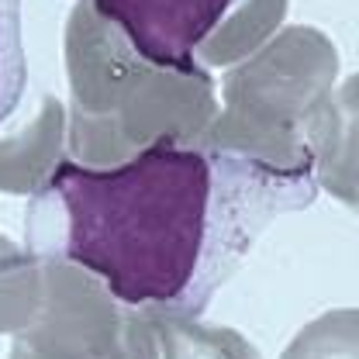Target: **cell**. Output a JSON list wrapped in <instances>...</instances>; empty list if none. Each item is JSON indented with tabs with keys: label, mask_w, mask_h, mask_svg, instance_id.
I'll list each match as a JSON object with an SVG mask.
<instances>
[{
	"label": "cell",
	"mask_w": 359,
	"mask_h": 359,
	"mask_svg": "<svg viewBox=\"0 0 359 359\" xmlns=\"http://www.w3.org/2000/svg\"><path fill=\"white\" fill-rule=\"evenodd\" d=\"M314 194L311 170L156 138L111 166L55 163L28 204L25 252L87 269L128 308L197 318L256 238Z\"/></svg>",
	"instance_id": "1"
},
{
	"label": "cell",
	"mask_w": 359,
	"mask_h": 359,
	"mask_svg": "<svg viewBox=\"0 0 359 359\" xmlns=\"http://www.w3.org/2000/svg\"><path fill=\"white\" fill-rule=\"evenodd\" d=\"M339 52L311 25L280 28L224 80L228 114L204 145L276 170H311L308 125L335 90Z\"/></svg>",
	"instance_id": "2"
},
{
	"label": "cell",
	"mask_w": 359,
	"mask_h": 359,
	"mask_svg": "<svg viewBox=\"0 0 359 359\" xmlns=\"http://www.w3.org/2000/svg\"><path fill=\"white\" fill-rule=\"evenodd\" d=\"M66 304L55 321L18 342L14 359H156L138 308L111 297L87 269H80V301Z\"/></svg>",
	"instance_id": "3"
},
{
	"label": "cell",
	"mask_w": 359,
	"mask_h": 359,
	"mask_svg": "<svg viewBox=\"0 0 359 359\" xmlns=\"http://www.w3.org/2000/svg\"><path fill=\"white\" fill-rule=\"evenodd\" d=\"M135 52L163 69H197V45L238 0H87Z\"/></svg>",
	"instance_id": "4"
},
{
	"label": "cell",
	"mask_w": 359,
	"mask_h": 359,
	"mask_svg": "<svg viewBox=\"0 0 359 359\" xmlns=\"http://www.w3.org/2000/svg\"><path fill=\"white\" fill-rule=\"evenodd\" d=\"M308 149L318 187L359 215V73L346 76L311 118Z\"/></svg>",
	"instance_id": "5"
},
{
	"label": "cell",
	"mask_w": 359,
	"mask_h": 359,
	"mask_svg": "<svg viewBox=\"0 0 359 359\" xmlns=\"http://www.w3.org/2000/svg\"><path fill=\"white\" fill-rule=\"evenodd\" d=\"M283 18L287 0H238L211 28V35L197 45V55L215 66L245 59L283 28Z\"/></svg>",
	"instance_id": "6"
},
{
	"label": "cell",
	"mask_w": 359,
	"mask_h": 359,
	"mask_svg": "<svg viewBox=\"0 0 359 359\" xmlns=\"http://www.w3.org/2000/svg\"><path fill=\"white\" fill-rule=\"evenodd\" d=\"M166 342V359H259V353L231 328H204L194 318L149 314Z\"/></svg>",
	"instance_id": "7"
},
{
	"label": "cell",
	"mask_w": 359,
	"mask_h": 359,
	"mask_svg": "<svg viewBox=\"0 0 359 359\" xmlns=\"http://www.w3.org/2000/svg\"><path fill=\"white\" fill-rule=\"evenodd\" d=\"M280 359H359V308H335L308 321Z\"/></svg>",
	"instance_id": "8"
},
{
	"label": "cell",
	"mask_w": 359,
	"mask_h": 359,
	"mask_svg": "<svg viewBox=\"0 0 359 359\" xmlns=\"http://www.w3.org/2000/svg\"><path fill=\"white\" fill-rule=\"evenodd\" d=\"M28 87V59L21 39V0H0V125L18 111Z\"/></svg>",
	"instance_id": "9"
}]
</instances>
